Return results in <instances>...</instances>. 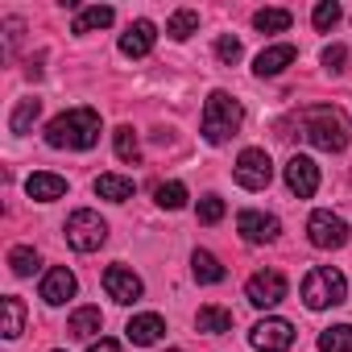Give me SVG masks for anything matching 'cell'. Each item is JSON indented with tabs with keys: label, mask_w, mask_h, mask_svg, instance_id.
Returning a JSON list of instances; mask_svg holds the SVG:
<instances>
[{
	"label": "cell",
	"mask_w": 352,
	"mask_h": 352,
	"mask_svg": "<svg viewBox=\"0 0 352 352\" xmlns=\"http://www.w3.org/2000/svg\"><path fill=\"white\" fill-rule=\"evenodd\" d=\"M191 270H195V282H204V286L224 282V265H220V257H216V253H208V249H195Z\"/></svg>",
	"instance_id": "cell-21"
},
{
	"label": "cell",
	"mask_w": 352,
	"mask_h": 352,
	"mask_svg": "<svg viewBox=\"0 0 352 352\" xmlns=\"http://www.w3.org/2000/svg\"><path fill=\"white\" fill-rule=\"evenodd\" d=\"M232 311L228 307H199V315H195V327L199 331H208V336H224V331H232Z\"/></svg>",
	"instance_id": "cell-20"
},
{
	"label": "cell",
	"mask_w": 352,
	"mask_h": 352,
	"mask_svg": "<svg viewBox=\"0 0 352 352\" xmlns=\"http://www.w3.org/2000/svg\"><path fill=\"white\" fill-rule=\"evenodd\" d=\"M249 344L261 348V352H286L294 344V323L290 319H261L249 331Z\"/></svg>",
	"instance_id": "cell-9"
},
{
	"label": "cell",
	"mask_w": 352,
	"mask_h": 352,
	"mask_svg": "<svg viewBox=\"0 0 352 352\" xmlns=\"http://www.w3.org/2000/svg\"><path fill=\"white\" fill-rule=\"evenodd\" d=\"M25 195L38 199V204H54V199L67 195V179L63 174H50V170H38V174L25 179Z\"/></svg>",
	"instance_id": "cell-15"
},
{
	"label": "cell",
	"mask_w": 352,
	"mask_h": 352,
	"mask_svg": "<svg viewBox=\"0 0 352 352\" xmlns=\"http://www.w3.org/2000/svg\"><path fill=\"white\" fill-rule=\"evenodd\" d=\"M162 331H166V319L153 315V311H149V315H133L129 327H124V336H129L133 344H141V348H145V344H157Z\"/></svg>",
	"instance_id": "cell-17"
},
{
	"label": "cell",
	"mask_w": 352,
	"mask_h": 352,
	"mask_svg": "<svg viewBox=\"0 0 352 352\" xmlns=\"http://www.w3.org/2000/svg\"><path fill=\"white\" fill-rule=\"evenodd\" d=\"M166 352H179V348H166Z\"/></svg>",
	"instance_id": "cell-36"
},
{
	"label": "cell",
	"mask_w": 352,
	"mask_h": 352,
	"mask_svg": "<svg viewBox=\"0 0 352 352\" xmlns=\"http://www.w3.org/2000/svg\"><path fill=\"white\" fill-rule=\"evenodd\" d=\"M54 352H63V348H54Z\"/></svg>",
	"instance_id": "cell-37"
},
{
	"label": "cell",
	"mask_w": 352,
	"mask_h": 352,
	"mask_svg": "<svg viewBox=\"0 0 352 352\" xmlns=\"http://www.w3.org/2000/svg\"><path fill=\"white\" fill-rule=\"evenodd\" d=\"M241 120H245L241 100H232L228 91H212L208 96V104H204V137L212 145H224L228 137H236Z\"/></svg>",
	"instance_id": "cell-3"
},
{
	"label": "cell",
	"mask_w": 352,
	"mask_h": 352,
	"mask_svg": "<svg viewBox=\"0 0 352 352\" xmlns=\"http://www.w3.org/2000/svg\"><path fill=\"white\" fill-rule=\"evenodd\" d=\"M195 216H199V224H220L224 220V199L220 195H204L199 208H195Z\"/></svg>",
	"instance_id": "cell-32"
},
{
	"label": "cell",
	"mask_w": 352,
	"mask_h": 352,
	"mask_svg": "<svg viewBox=\"0 0 352 352\" xmlns=\"http://www.w3.org/2000/svg\"><path fill=\"white\" fill-rule=\"evenodd\" d=\"M344 17V9L336 5V0H323V5H315V13H311V21H315V30L319 34H327V30H336V21Z\"/></svg>",
	"instance_id": "cell-30"
},
{
	"label": "cell",
	"mask_w": 352,
	"mask_h": 352,
	"mask_svg": "<svg viewBox=\"0 0 352 352\" xmlns=\"http://www.w3.org/2000/svg\"><path fill=\"white\" fill-rule=\"evenodd\" d=\"M307 236H311L315 249H344L348 245V224L331 212H315L307 220Z\"/></svg>",
	"instance_id": "cell-7"
},
{
	"label": "cell",
	"mask_w": 352,
	"mask_h": 352,
	"mask_svg": "<svg viewBox=\"0 0 352 352\" xmlns=\"http://www.w3.org/2000/svg\"><path fill=\"white\" fill-rule=\"evenodd\" d=\"M236 232L249 245H265V241H278L282 224H278V216H265V212H241L236 216Z\"/></svg>",
	"instance_id": "cell-12"
},
{
	"label": "cell",
	"mask_w": 352,
	"mask_h": 352,
	"mask_svg": "<svg viewBox=\"0 0 352 352\" xmlns=\"http://www.w3.org/2000/svg\"><path fill=\"white\" fill-rule=\"evenodd\" d=\"M42 116V100L38 96H30V100H17V108H13V116H9V129L17 133V137H25L30 129H34V120Z\"/></svg>",
	"instance_id": "cell-23"
},
{
	"label": "cell",
	"mask_w": 352,
	"mask_h": 352,
	"mask_svg": "<svg viewBox=\"0 0 352 352\" xmlns=\"http://www.w3.org/2000/svg\"><path fill=\"white\" fill-rule=\"evenodd\" d=\"M166 34H170L174 42H187L191 34H199V13H195V9H179V13L166 21Z\"/></svg>",
	"instance_id": "cell-24"
},
{
	"label": "cell",
	"mask_w": 352,
	"mask_h": 352,
	"mask_svg": "<svg viewBox=\"0 0 352 352\" xmlns=\"http://www.w3.org/2000/svg\"><path fill=\"white\" fill-rule=\"evenodd\" d=\"M298 58V50L290 46V42H282V46H270V50H261L257 54V63H253V71L261 75V79H270V75H282L290 63Z\"/></svg>",
	"instance_id": "cell-16"
},
{
	"label": "cell",
	"mask_w": 352,
	"mask_h": 352,
	"mask_svg": "<svg viewBox=\"0 0 352 352\" xmlns=\"http://www.w3.org/2000/svg\"><path fill=\"white\" fill-rule=\"evenodd\" d=\"M75 290H79V282H75V274H71L67 265L46 270V278H42V298H46L50 307H63L67 298H75Z\"/></svg>",
	"instance_id": "cell-14"
},
{
	"label": "cell",
	"mask_w": 352,
	"mask_h": 352,
	"mask_svg": "<svg viewBox=\"0 0 352 352\" xmlns=\"http://www.w3.org/2000/svg\"><path fill=\"white\" fill-rule=\"evenodd\" d=\"M46 141L54 149H91L100 141V112L96 108H67L46 124Z\"/></svg>",
	"instance_id": "cell-2"
},
{
	"label": "cell",
	"mask_w": 352,
	"mask_h": 352,
	"mask_svg": "<svg viewBox=\"0 0 352 352\" xmlns=\"http://www.w3.org/2000/svg\"><path fill=\"white\" fill-rule=\"evenodd\" d=\"M96 195L100 199H112V204H124L137 195V183L133 179H120V174H100L96 179Z\"/></svg>",
	"instance_id": "cell-18"
},
{
	"label": "cell",
	"mask_w": 352,
	"mask_h": 352,
	"mask_svg": "<svg viewBox=\"0 0 352 352\" xmlns=\"http://www.w3.org/2000/svg\"><path fill=\"white\" fill-rule=\"evenodd\" d=\"M344 63H348V50L344 46H327L323 50V67L327 71H344Z\"/></svg>",
	"instance_id": "cell-34"
},
{
	"label": "cell",
	"mask_w": 352,
	"mask_h": 352,
	"mask_svg": "<svg viewBox=\"0 0 352 352\" xmlns=\"http://www.w3.org/2000/svg\"><path fill=\"white\" fill-rule=\"evenodd\" d=\"M232 179H236V187H245V191H265V187L274 183V162H270V153H265V149H245V153L236 157Z\"/></svg>",
	"instance_id": "cell-6"
},
{
	"label": "cell",
	"mask_w": 352,
	"mask_h": 352,
	"mask_svg": "<svg viewBox=\"0 0 352 352\" xmlns=\"http://www.w3.org/2000/svg\"><path fill=\"white\" fill-rule=\"evenodd\" d=\"M241 54H245V50H241V42H236L232 34H224V38L216 42V58H220L224 67H236V63H241Z\"/></svg>",
	"instance_id": "cell-33"
},
{
	"label": "cell",
	"mask_w": 352,
	"mask_h": 352,
	"mask_svg": "<svg viewBox=\"0 0 352 352\" xmlns=\"http://www.w3.org/2000/svg\"><path fill=\"white\" fill-rule=\"evenodd\" d=\"M9 270H13L17 278H30V274L38 270V249H30V245L9 249Z\"/></svg>",
	"instance_id": "cell-29"
},
{
	"label": "cell",
	"mask_w": 352,
	"mask_h": 352,
	"mask_svg": "<svg viewBox=\"0 0 352 352\" xmlns=\"http://www.w3.org/2000/svg\"><path fill=\"white\" fill-rule=\"evenodd\" d=\"M286 187L298 195V199H311L319 191V166L307 157V153H294L286 162Z\"/></svg>",
	"instance_id": "cell-11"
},
{
	"label": "cell",
	"mask_w": 352,
	"mask_h": 352,
	"mask_svg": "<svg viewBox=\"0 0 352 352\" xmlns=\"http://www.w3.org/2000/svg\"><path fill=\"white\" fill-rule=\"evenodd\" d=\"M245 294H249L253 307H278V302L286 298V274H282V270H257V274L249 278Z\"/></svg>",
	"instance_id": "cell-8"
},
{
	"label": "cell",
	"mask_w": 352,
	"mask_h": 352,
	"mask_svg": "<svg viewBox=\"0 0 352 352\" xmlns=\"http://www.w3.org/2000/svg\"><path fill=\"white\" fill-rule=\"evenodd\" d=\"M157 42V25L153 21H133L124 34H120V54L124 58H145Z\"/></svg>",
	"instance_id": "cell-13"
},
{
	"label": "cell",
	"mask_w": 352,
	"mask_h": 352,
	"mask_svg": "<svg viewBox=\"0 0 352 352\" xmlns=\"http://www.w3.org/2000/svg\"><path fill=\"white\" fill-rule=\"evenodd\" d=\"M112 21H116V13H112L108 5H91V9H83V13L75 17L71 34H91V30H108Z\"/></svg>",
	"instance_id": "cell-22"
},
{
	"label": "cell",
	"mask_w": 352,
	"mask_h": 352,
	"mask_svg": "<svg viewBox=\"0 0 352 352\" xmlns=\"http://www.w3.org/2000/svg\"><path fill=\"white\" fill-rule=\"evenodd\" d=\"M0 307H5V336L17 340L25 331V302L17 294H5V302H0Z\"/></svg>",
	"instance_id": "cell-26"
},
{
	"label": "cell",
	"mask_w": 352,
	"mask_h": 352,
	"mask_svg": "<svg viewBox=\"0 0 352 352\" xmlns=\"http://www.w3.org/2000/svg\"><path fill=\"white\" fill-rule=\"evenodd\" d=\"M290 9H261L257 17H253V25L261 30V34H286L290 30Z\"/></svg>",
	"instance_id": "cell-27"
},
{
	"label": "cell",
	"mask_w": 352,
	"mask_h": 352,
	"mask_svg": "<svg viewBox=\"0 0 352 352\" xmlns=\"http://www.w3.org/2000/svg\"><path fill=\"white\" fill-rule=\"evenodd\" d=\"M100 327H104V315H100V307H79V311L67 319V331H71L75 340H91Z\"/></svg>",
	"instance_id": "cell-19"
},
{
	"label": "cell",
	"mask_w": 352,
	"mask_h": 352,
	"mask_svg": "<svg viewBox=\"0 0 352 352\" xmlns=\"http://www.w3.org/2000/svg\"><path fill=\"white\" fill-rule=\"evenodd\" d=\"M344 298H348V282H344L340 270H331V265H315V270L302 278V302H307L311 311L340 307Z\"/></svg>",
	"instance_id": "cell-4"
},
{
	"label": "cell",
	"mask_w": 352,
	"mask_h": 352,
	"mask_svg": "<svg viewBox=\"0 0 352 352\" xmlns=\"http://www.w3.org/2000/svg\"><path fill=\"white\" fill-rule=\"evenodd\" d=\"M87 352H120V344H116V340H96Z\"/></svg>",
	"instance_id": "cell-35"
},
{
	"label": "cell",
	"mask_w": 352,
	"mask_h": 352,
	"mask_svg": "<svg viewBox=\"0 0 352 352\" xmlns=\"http://www.w3.org/2000/svg\"><path fill=\"white\" fill-rule=\"evenodd\" d=\"M104 241H108V224L100 220V212H91V208L71 212V220H67V245L75 253H96Z\"/></svg>",
	"instance_id": "cell-5"
},
{
	"label": "cell",
	"mask_w": 352,
	"mask_h": 352,
	"mask_svg": "<svg viewBox=\"0 0 352 352\" xmlns=\"http://www.w3.org/2000/svg\"><path fill=\"white\" fill-rule=\"evenodd\" d=\"M298 133H302V141H311V145L323 149V153H340V149L352 141L348 116H344L340 108H331V104H311V108H302Z\"/></svg>",
	"instance_id": "cell-1"
},
{
	"label": "cell",
	"mask_w": 352,
	"mask_h": 352,
	"mask_svg": "<svg viewBox=\"0 0 352 352\" xmlns=\"http://www.w3.org/2000/svg\"><path fill=\"white\" fill-rule=\"evenodd\" d=\"M104 290H108V298L112 302H137L141 294H145V286H141V278L129 270V265H108L104 270Z\"/></svg>",
	"instance_id": "cell-10"
},
{
	"label": "cell",
	"mask_w": 352,
	"mask_h": 352,
	"mask_svg": "<svg viewBox=\"0 0 352 352\" xmlns=\"http://www.w3.org/2000/svg\"><path fill=\"white\" fill-rule=\"evenodd\" d=\"M112 141H116V157H120V162H137V157H141V145H137L133 124H120V129L112 133Z\"/></svg>",
	"instance_id": "cell-28"
},
{
	"label": "cell",
	"mask_w": 352,
	"mask_h": 352,
	"mask_svg": "<svg viewBox=\"0 0 352 352\" xmlns=\"http://www.w3.org/2000/svg\"><path fill=\"white\" fill-rule=\"evenodd\" d=\"M157 204H162L166 212H179V208L187 204V187H183V183H162V187H157Z\"/></svg>",
	"instance_id": "cell-31"
},
{
	"label": "cell",
	"mask_w": 352,
	"mask_h": 352,
	"mask_svg": "<svg viewBox=\"0 0 352 352\" xmlns=\"http://www.w3.org/2000/svg\"><path fill=\"white\" fill-rule=\"evenodd\" d=\"M319 352H352V327L348 323L323 327L319 331Z\"/></svg>",
	"instance_id": "cell-25"
}]
</instances>
